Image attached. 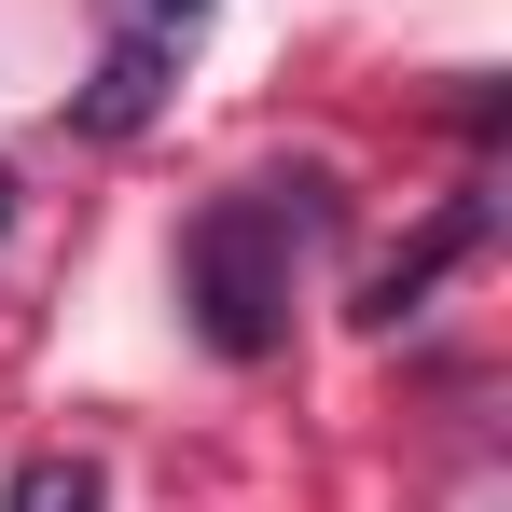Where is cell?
Returning a JSON list of instances; mask_svg holds the SVG:
<instances>
[{"label":"cell","mask_w":512,"mask_h":512,"mask_svg":"<svg viewBox=\"0 0 512 512\" xmlns=\"http://www.w3.org/2000/svg\"><path fill=\"white\" fill-rule=\"evenodd\" d=\"M0 512H97V471L42 443V457H14V485H0Z\"/></svg>","instance_id":"4"},{"label":"cell","mask_w":512,"mask_h":512,"mask_svg":"<svg viewBox=\"0 0 512 512\" xmlns=\"http://www.w3.org/2000/svg\"><path fill=\"white\" fill-rule=\"evenodd\" d=\"M153 97H167V42L139 28V42H111V56H97V84H84L70 125H84V139H139V125H153Z\"/></svg>","instance_id":"2"},{"label":"cell","mask_w":512,"mask_h":512,"mask_svg":"<svg viewBox=\"0 0 512 512\" xmlns=\"http://www.w3.org/2000/svg\"><path fill=\"white\" fill-rule=\"evenodd\" d=\"M471 236H485V208H443V222H429L416 250H402L388 277H374V291H360V319H416V305H429V277H443V263L471 250Z\"/></svg>","instance_id":"3"},{"label":"cell","mask_w":512,"mask_h":512,"mask_svg":"<svg viewBox=\"0 0 512 512\" xmlns=\"http://www.w3.org/2000/svg\"><path fill=\"white\" fill-rule=\"evenodd\" d=\"M305 222H319V180H305V208H291V180H250V194H208L180 222V305H194V333L222 360H277Z\"/></svg>","instance_id":"1"},{"label":"cell","mask_w":512,"mask_h":512,"mask_svg":"<svg viewBox=\"0 0 512 512\" xmlns=\"http://www.w3.org/2000/svg\"><path fill=\"white\" fill-rule=\"evenodd\" d=\"M153 14H167V28H194V14H208V0H153Z\"/></svg>","instance_id":"5"},{"label":"cell","mask_w":512,"mask_h":512,"mask_svg":"<svg viewBox=\"0 0 512 512\" xmlns=\"http://www.w3.org/2000/svg\"><path fill=\"white\" fill-rule=\"evenodd\" d=\"M0 222H14V167H0Z\"/></svg>","instance_id":"6"}]
</instances>
